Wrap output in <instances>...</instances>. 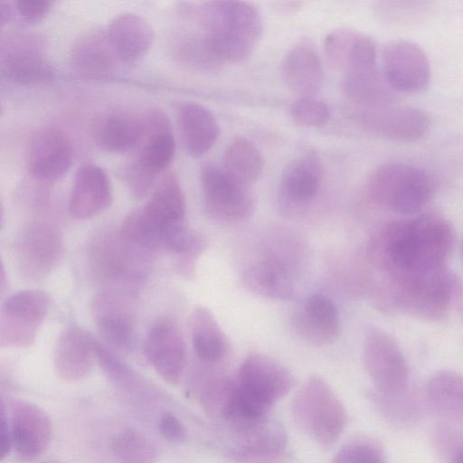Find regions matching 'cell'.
I'll return each instance as SVG.
<instances>
[{
    "label": "cell",
    "instance_id": "2e32d148",
    "mask_svg": "<svg viewBox=\"0 0 463 463\" xmlns=\"http://www.w3.org/2000/svg\"><path fill=\"white\" fill-rule=\"evenodd\" d=\"M143 353L156 373L169 383L179 382L186 362L183 335L174 320L169 317L156 319L148 328Z\"/></svg>",
    "mask_w": 463,
    "mask_h": 463
},
{
    "label": "cell",
    "instance_id": "7a4b0ae2",
    "mask_svg": "<svg viewBox=\"0 0 463 463\" xmlns=\"http://www.w3.org/2000/svg\"><path fill=\"white\" fill-rule=\"evenodd\" d=\"M191 11L209 52L220 66L248 59L261 37L262 17L251 3L211 1Z\"/></svg>",
    "mask_w": 463,
    "mask_h": 463
},
{
    "label": "cell",
    "instance_id": "4fadbf2b",
    "mask_svg": "<svg viewBox=\"0 0 463 463\" xmlns=\"http://www.w3.org/2000/svg\"><path fill=\"white\" fill-rule=\"evenodd\" d=\"M355 118L358 124L370 133L395 142H413L424 137L430 128V116L411 106L394 104L359 108Z\"/></svg>",
    "mask_w": 463,
    "mask_h": 463
},
{
    "label": "cell",
    "instance_id": "74e56055",
    "mask_svg": "<svg viewBox=\"0 0 463 463\" xmlns=\"http://www.w3.org/2000/svg\"><path fill=\"white\" fill-rule=\"evenodd\" d=\"M333 463H387L375 444L358 440L343 447L335 456Z\"/></svg>",
    "mask_w": 463,
    "mask_h": 463
},
{
    "label": "cell",
    "instance_id": "b9f144b4",
    "mask_svg": "<svg viewBox=\"0 0 463 463\" xmlns=\"http://www.w3.org/2000/svg\"><path fill=\"white\" fill-rule=\"evenodd\" d=\"M1 24L8 23L13 16V8L9 3L1 2L0 4Z\"/></svg>",
    "mask_w": 463,
    "mask_h": 463
},
{
    "label": "cell",
    "instance_id": "6da1fadb",
    "mask_svg": "<svg viewBox=\"0 0 463 463\" xmlns=\"http://www.w3.org/2000/svg\"><path fill=\"white\" fill-rule=\"evenodd\" d=\"M185 212L179 179L168 173L158 181L144 207L129 213L118 231L131 247L146 257L159 250L178 254L189 233Z\"/></svg>",
    "mask_w": 463,
    "mask_h": 463
},
{
    "label": "cell",
    "instance_id": "f546056e",
    "mask_svg": "<svg viewBox=\"0 0 463 463\" xmlns=\"http://www.w3.org/2000/svg\"><path fill=\"white\" fill-rule=\"evenodd\" d=\"M189 327L194 352L201 362L214 364L227 354L228 339L208 308L194 307L190 315Z\"/></svg>",
    "mask_w": 463,
    "mask_h": 463
},
{
    "label": "cell",
    "instance_id": "7c38bea8",
    "mask_svg": "<svg viewBox=\"0 0 463 463\" xmlns=\"http://www.w3.org/2000/svg\"><path fill=\"white\" fill-rule=\"evenodd\" d=\"M382 73L395 93H416L429 85L431 70L427 54L418 44L393 40L383 49Z\"/></svg>",
    "mask_w": 463,
    "mask_h": 463
},
{
    "label": "cell",
    "instance_id": "30bf717a",
    "mask_svg": "<svg viewBox=\"0 0 463 463\" xmlns=\"http://www.w3.org/2000/svg\"><path fill=\"white\" fill-rule=\"evenodd\" d=\"M1 72L6 80L20 85L46 83L55 76L42 41L30 33H14L2 41Z\"/></svg>",
    "mask_w": 463,
    "mask_h": 463
},
{
    "label": "cell",
    "instance_id": "277c9868",
    "mask_svg": "<svg viewBox=\"0 0 463 463\" xmlns=\"http://www.w3.org/2000/svg\"><path fill=\"white\" fill-rule=\"evenodd\" d=\"M291 411L297 426L326 448L338 439L347 422L342 402L330 385L317 375L310 377L298 391Z\"/></svg>",
    "mask_w": 463,
    "mask_h": 463
},
{
    "label": "cell",
    "instance_id": "60d3db41",
    "mask_svg": "<svg viewBox=\"0 0 463 463\" xmlns=\"http://www.w3.org/2000/svg\"><path fill=\"white\" fill-rule=\"evenodd\" d=\"M0 458L4 460L13 449L12 438L5 405L1 406Z\"/></svg>",
    "mask_w": 463,
    "mask_h": 463
},
{
    "label": "cell",
    "instance_id": "44dd1931",
    "mask_svg": "<svg viewBox=\"0 0 463 463\" xmlns=\"http://www.w3.org/2000/svg\"><path fill=\"white\" fill-rule=\"evenodd\" d=\"M112 200V186L104 169L91 163L82 165L75 174L69 197L71 216L91 219L109 207Z\"/></svg>",
    "mask_w": 463,
    "mask_h": 463
},
{
    "label": "cell",
    "instance_id": "f6af8a7d",
    "mask_svg": "<svg viewBox=\"0 0 463 463\" xmlns=\"http://www.w3.org/2000/svg\"><path fill=\"white\" fill-rule=\"evenodd\" d=\"M43 463H63V462H60V461H56V460H49V461H45Z\"/></svg>",
    "mask_w": 463,
    "mask_h": 463
},
{
    "label": "cell",
    "instance_id": "8992f818",
    "mask_svg": "<svg viewBox=\"0 0 463 463\" xmlns=\"http://www.w3.org/2000/svg\"><path fill=\"white\" fill-rule=\"evenodd\" d=\"M89 260L94 276L113 289L131 293L146 278L149 259L116 232L98 235L90 244Z\"/></svg>",
    "mask_w": 463,
    "mask_h": 463
},
{
    "label": "cell",
    "instance_id": "1f68e13d",
    "mask_svg": "<svg viewBox=\"0 0 463 463\" xmlns=\"http://www.w3.org/2000/svg\"><path fill=\"white\" fill-rule=\"evenodd\" d=\"M385 254L392 266L401 271H421L420 244L412 220L389 230Z\"/></svg>",
    "mask_w": 463,
    "mask_h": 463
},
{
    "label": "cell",
    "instance_id": "83f0119b",
    "mask_svg": "<svg viewBox=\"0 0 463 463\" xmlns=\"http://www.w3.org/2000/svg\"><path fill=\"white\" fill-rule=\"evenodd\" d=\"M281 75L287 87L299 97L314 96L323 77L317 50L307 42L294 45L283 58Z\"/></svg>",
    "mask_w": 463,
    "mask_h": 463
},
{
    "label": "cell",
    "instance_id": "3957f363",
    "mask_svg": "<svg viewBox=\"0 0 463 463\" xmlns=\"http://www.w3.org/2000/svg\"><path fill=\"white\" fill-rule=\"evenodd\" d=\"M145 134L136 156L126 164L121 176L136 198H143L156 187L158 178L172 163L175 140L169 118L158 109L144 113Z\"/></svg>",
    "mask_w": 463,
    "mask_h": 463
},
{
    "label": "cell",
    "instance_id": "7402d4cb",
    "mask_svg": "<svg viewBox=\"0 0 463 463\" xmlns=\"http://www.w3.org/2000/svg\"><path fill=\"white\" fill-rule=\"evenodd\" d=\"M95 362V338L91 335L75 326L61 332L53 354L54 368L61 378L70 382L84 379Z\"/></svg>",
    "mask_w": 463,
    "mask_h": 463
},
{
    "label": "cell",
    "instance_id": "9c48e42d",
    "mask_svg": "<svg viewBox=\"0 0 463 463\" xmlns=\"http://www.w3.org/2000/svg\"><path fill=\"white\" fill-rule=\"evenodd\" d=\"M63 242L57 227L48 222L28 224L15 243L14 259L18 271L28 280L46 278L60 263Z\"/></svg>",
    "mask_w": 463,
    "mask_h": 463
},
{
    "label": "cell",
    "instance_id": "8fae6325",
    "mask_svg": "<svg viewBox=\"0 0 463 463\" xmlns=\"http://www.w3.org/2000/svg\"><path fill=\"white\" fill-rule=\"evenodd\" d=\"M364 364L376 392L401 394L407 386L409 369L395 342L383 330L370 327L364 342Z\"/></svg>",
    "mask_w": 463,
    "mask_h": 463
},
{
    "label": "cell",
    "instance_id": "d6a6232c",
    "mask_svg": "<svg viewBox=\"0 0 463 463\" xmlns=\"http://www.w3.org/2000/svg\"><path fill=\"white\" fill-rule=\"evenodd\" d=\"M111 451L118 463H156L157 450L145 434L127 429L114 436Z\"/></svg>",
    "mask_w": 463,
    "mask_h": 463
},
{
    "label": "cell",
    "instance_id": "52a82bcc",
    "mask_svg": "<svg viewBox=\"0 0 463 463\" xmlns=\"http://www.w3.org/2000/svg\"><path fill=\"white\" fill-rule=\"evenodd\" d=\"M51 299L42 289H24L7 297L0 310V345L5 348L32 345L47 317Z\"/></svg>",
    "mask_w": 463,
    "mask_h": 463
},
{
    "label": "cell",
    "instance_id": "836d02e7",
    "mask_svg": "<svg viewBox=\"0 0 463 463\" xmlns=\"http://www.w3.org/2000/svg\"><path fill=\"white\" fill-rule=\"evenodd\" d=\"M427 392L439 405L463 409V375L452 371H440L430 379Z\"/></svg>",
    "mask_w": 463,
    "mask_h": 463
},
{
    "label": "cell",
    "instance_id": "d4e9b609",
    "mask_svg": "<svg viewBox=\"0 0 463 463\" xmlns=\"http://www.w3.org/2000/svg\"><path fill=\"white\" fill-rule=\"evenodd\" d=\"M145 134L144 114L114 109L101 114L94 123L93 137L102 150L123 154L140 144Z\"/></svg>",
    "mask_w": 463,
    "mask_h": 463
},
{
    "label": "cell",
    "instance_id": "ffe728a7",
    "mask_svg": "<svg viewBox=\"0 0 463 463\" xmlns=\"http://www.w3.org/2000/svg\"><path fill=\"white\" fill-rule=\"evenodd\" d=\"M225 427L233 443L232 454L239 459L275 457L287 443L283 427L269 415Z\"/></svg>",
    "mask_w": 463,
    "mask_h": 463
},
{
    "label": "cell",
    "instance_id": "d6986e66",
    "mask_svg": "<svg viewBox=\"0 0 463 463\" xmlns=\"http://www.w3.org/2000/svg\"><path fill=\"white\" fill-rule=\"evenodd\" d=\"M7 418L12 448L17 456L24 461L40 457L52 437V422L47 413L33 402L19 400L12 403Z\"/></svg>",
    "mask_w": 463,
    "mask_h": 463
},
{
    "label": "cell",
    "instance_id": "f1b7e54d",
    "mask_svg": "<svg viewBox=\"0 0 463 463\" xmlns=\"http://www.w3.org/2000/svg\"><path fill=\"white\" fill-rule=\"evenodd\" d=\"M245 287L254 294L274 300H288L294 294V285L286 265L269 257L251 264L242 277Z\"/></svg>",
    "mask_w": 463,
    "mask_h": 463
},
{
    "label": "cell",
    "instance_id": "5bb4252c",
    "mask_svg": "<svg viewBox=\"0 0 463 463\" xmlns=\"http://www.w3.org/2000/svg\"><path fill=\"white\" fill-rule=\"evenodd\" d=\"M322 165L317 154L302 153L284 167L279 185L278 203L280 212L295 217L307 208L320 189Z\"/></svg>",
    "mask_w": 463,
    "mask_h": 463
},
{
    "label": "cell",
    "instance_id": "603a6c76",
    "mask_svg": "<svg viewBox=\"0 0 463 463\" xmlns=\"http://www.w3.org/2000/svg\"><path fill=\"white\" fill-rule=\"evenodd\" d=\"M293 326L306 342L318 346L329 345L340 330L336 307L324 295H311L295 312Z\"/></svg>",
    "mask_w": 463,
    "mask_h": 463
},
{
    "label": "cell",
    "instance_id": "e575fe53",
    "mask_svg": "<svg viewBox=\"0 0 463 463\" xmlns=\"http://www.w3.org/2000/svg\"><path fill=\"white\" fill-rule=\"evenodd\" d=\"M290 116L299 126L321 128L330 118L328 106L314 96L298 98L290 106Z\"/></svg>",
    "mask_w": 463,
    "mask_h": 463
},
{
    "label": "cell",
    "instance_id": "e0dca14e",
    "mask_svg": "<svg viewBox=\"0 0 463 463\" xmlns=\"http://www.w3.org/2000/svg\"><path fill=\"white\" fill-rule=\"evenodd\" d=\"M133 294L105 289L93 301L95 323L103 341L113 349L129 352L135 339Z\"/></svg>",
    "mask_w": 463,
    "mask_h": 463
},
{
    "label": "cell",
    "instance_id": "484cf974",
    "mask_svg": "<svg viewBox=\"0 0 463 463\" xmlns=\"http://www.w3.org/2000/svg\"><path fill=\"white\" fill-rule=\"evenodd\" d=\"M106 33L122 63L141 59L150 50L155 39L151 24L141 15L130 12L115 16Z\"/></svg>",
    "mask_w": 463,
    "mask_h": 463
},
{
    "label": "cell",
    "instance_id": "ac0fdd59",
    "mask_svg": "<svg viewBox=\"0 0 463 463\" xmlns=\"http://www.w3.org/2000/svg\"><path fill=\"white\" fill-rule=\"evenodd\" d=\"M73 162V149L67 134L55 127H44L32 137L26 165L34 179L44 182L61 178Z\"/></svg>",
    "mask_w": 463,
    "mask_h": 463
},
{
    "label": "cell",
    "instance_id": "9a60e30c",
    "mask_svg": "<svg viewBox=\"0 0 463 463\" xmlns=\"http://www.w3.org/2000/svg\"><path fill=\"white\" fill-rule=\"evenodd\" d=\"M236 382L248 396L270 409L291 390L294 377L277 360L255 353L242 361Z\"/></svg>",
    "mask_w": 463,
    "mask_h": 463
},
{
    "label": "cell",
    "instance_id": "ba28073f",
    "mask_svg": "<svg viewBox=\"0 0 463 463\" xmlns=\"http://www.w3.org/2000/svg\"><path fill=\"white\" fill-rule=\"evenodd\" d=\"M203 202L214 220L234 223L248 220L255 211V199L247 186L222 167L206 165L201 172Z\"/></svg>",
    "mask_w": 463,
    "mask_h": 463
},
{
    "label": "cell",
    "instance_id": "cb8c5ba5",
    "mask_svg": "<svg viewBox=\"0 0 463 463\" xmlns=\"http://www.w3.org/2000/svg\"><path fill=\"white\" fill-rule=\"evenodd\" d=\"M70 61L75 72L90 79L108 78L122 63L109 43L106 29H95L80 35L72 44Z\"/></svg>",
    "mask_w": 463,
    "mask_h": 463
},
{
    "label": "cell",
    "instance_id": "4316f807",
    "mask_svg": "<svg viewBox=\"0 0 463 463\" xmlns=\"http://www.w3.org/2000/svg\"><path fill=\"white\" fill-rule=\"evenodd\" d=\"M177 123L183 146L193 157L206 154L219 138L221 128L217 119L201 104H183L177 112Z\"/></svg>",
    "mask_w": 463,
    "mask_h": 463
},
{
    "label": "cell",
    "instance_id": "d590c367",
    "mask_svg": "<svg viewBox=\"0 0 463 463\" xmlns=\"http://www.w3.org/2000/svg\"><path fill=\"white\" fill-rule=\"evenodd\" d=\"M207 245L204 234L197 231H189L185 244L177 254L176 272L184 279L194 278L197 261Z\"/></svg>",
    "mask_w": 463,
    "mask_h": 463
},
{
    "label": "cell",
    "instance_id": "ab89813d",
    "mask_svg": "<svg viewBox=\"0 0 463 463\" xmlns=\"http://www.w3.org/2000/svg\"><path fill=\"white\" fill-rule=\"evenodd\" d=\"M158 430L161 435L173 442H181L185 439V429L180 420L171 412H164L158 420Z\"/></svg>",
    "mask_w": 463,
    "mask_h": 463
},
{
    "label": "cell",
    "instance_id": "ee69618b",
    "mask_svg": "<svg viewBox=\"0 0 463 463\" xmlns=\"http://www.w3.org/2000/svg\"><path fill=\"white\" fill-rule=\"evenodd\" d=\"M452 463H463V448L455 452L452 457Z\"/></svg>",
    "mask_w": 463,
    "mask_h": 463
},
{
    "label": "cell",
    "instance_id": "8d00e7d4",
    "mask_svg": "<svg viewBox=\"0 0 463 463\" xmlns=\"http://www.w3.org/2000/svg\"><path fill=\"white\" fill-rule=\"evenodd\" d=\"M357 33V31L349 28H338L327 33L324 51L333 67L342 69Z\"/></svg>",
    "mask_w": 463,
    "mask_h": 463
},
{
    "label": "cell",
    "instance_id": "4dcf8cb0",
    "mask_svg": "<svg viewBox=\"0 0 463 463\" xmlns=\"http://www.w3.org/2000/svg\"><path fill=\"white\" fill-rule=\"evenodd\" d=\"M222 167L234 179L250 187L262 174L264 158L250 140L237 137L226 147Z\"/></svg>",
    "mask_w": 463,
    "mask_h": 463
},
{
    "label": "cell",
    "instance_id": "5b68a950",
    "mask_svg": "<svg viewBox=\"0 0 463 463\" xmlns=\"http://www.w3.org/2000/svg\"><path fill=\"white\" fill-rule=\"evenodd\" d=\"M367 191L373 200L401 214L420 211L434 192L432 177L424 169L406 163L383 164L371 174Z\"/></svg>",
    "mask_w": 463,
    "mask_h": 463
},
{
    "label": "cell",
    "instance_id": "f35d334b",
    "mask_svg": "<svg viewBox=\"0 0 463 463\" xmlns=\"http://www.w3.org/2000/svg\"><path fill=\"white\" fill-rule=\"evenodd\" d=\"M52 5V1L46 0H19L15 2V10L24 22L37 24L47 16Z\"/></svg>",
    "mask_w": 463,
    "mask_h": 463
},
{
    "label": "cell",
    "instance_id": "7bdbcfd3",
    "mask_svg": "<svg viewBox=\"0 0 463 463\" xmlns=\"http://www.w3.org/2000/svg\"><path fill=\"white\" fill-rule=\"evenodd\" d=\"M301 2H281L278 3V9L288 12H294L301 7Z\"/></svg>",
    "mask_w": 463,
    "mask_h": 463
}]
</instances>
